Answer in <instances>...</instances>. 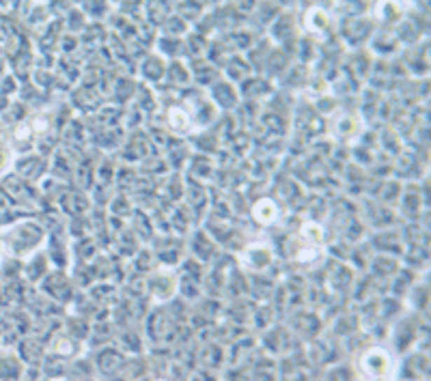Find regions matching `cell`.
<instances>
[{
    "instance_id": "obj_2",
    "label": "cell",
    "mask_w": 431,
    "mask_h": 381,
    "mask_svg": "<svg viewBox=\"0 0 431 381\" xmlns=\"http://www.w3.org/2000/svg\"><path fill=\"white\" fill-rule=\"evenodd\" d=\"M280 216H282V209L274 198H261L252 205L254 224H261V226L270 228V226L280 222Z\"/></svg>"
},
{
    "instance_id": "obj_3",
    "label": "cell",
    "mask_w": 431,
    "mask_h": 381,
    "mask_svg": "<svg viewBox=\"0 0 431 381\" xmlns=\"http://www.w3.org/2000/svg\"><path fill=\"white\" fill-rule=\"evenodd\" d=\"M362 362H364V368H367V373L371 377H382L386 373V368L390 366L388 356L384 354V351H380V349L369 351V354L362 358Z\"/></svg>"
},
{
    "instance_id": "obj_1",
    "label": "cell",
    "mask_w": 431,
    "mask_h": 381,
    "mask_svg": "<svg viewBox=\"0 0 431 381\" xmlns=\"http://www.w3.org/2000/svg\"><path fill=\"white\" fill-rule=\"evenodd\" d=\"M274 248L268 242H248L240 252V265L252 272H264L274 263Z\"/></svg>"
}]
</instances>
